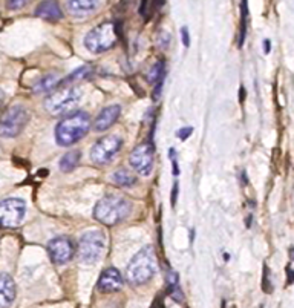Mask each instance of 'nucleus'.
<instances>
[{"label":"nucleus","mask_w":294,"mask_h":308,"mask_svg":"<svg viewBox=\"0 0 294 308\" xmlns=\"http://www.w3.org/2000/svg\"><path fill=\"white\" fill-rule=\"evenodd\" d=\"M83 97V92L75 86H64L59 90H55L51 94L46 101H44V108L52 115H62V113H67L74 110L78 105H80Z\"/></svg>","instance_id":"20e7f679"},{"label":"nucleus","mask_w":294,"mask_h":308,"mask_svg":"<svg viewBox=\"0 0 294 308\" xmlns=\"http://www.w3.org/2000/svg\"><path fill=\"white\" fill-rule=\"evenodd\" d=\"M164 62L160 60V62H156L152 67H150V71H149V75H147V80L152 83V85H156L158 82H161V80L164 78Z\"/></svg>","instance_id":"aec40b11"},{"label":"nucleus","mask_w":294,"mask_h":308,"mask_svg":"<svg viewBox=\"0 0 294 308\" xmlns=\"http://www.w3.org/2000/svg\"><path fill=\"white\" fill-rule=\"evenodd\" d=\"M112 181H114L115 184L121 186V187H132V186L137 184L138 179L133 175V172L121 167V169L115 170V172L112 174Z\"/></svg>","instance_id":"a211bd4d"},{"label":"nucleus","mask_w":294,"mask_h":308,"mask_svg":"<svg viewBox=\"0 0 294 308\" xmlns=\"http://www.w3.org/2000/svg\"><path fill=\"white\" fill-rule=\"evenodd\" d=\"M117 43V31L114 23H101L90 29L84 37V46L92 54H101Z\"/></svg>","instance_id":"423d86ee"},{"label":"nucleus","mask_w":294,"mask_h":308,"mask_svg":"<svg viewBox=\"0 0 294 308\" xmlns=\"http://www.w3.org/2000/svg\"><path fill=\"white\" fill-rule=\"evenodd\" d=\"M3 101H5V94H3V90H0V108H2Z\"/></svg>","instance_id":"c756f323"},{"label":"nucleus","mask_w":294,"mask_h":308,"mask_svg":"<svg viewBox=\"0 0 294 308\" xmlns=\"http://www.w3.org/2000/svg\"><path fill=\"white\" fill-rule=\"evenodd\" d=\"M123 287V276L117 268H107L101 273V276L98 279V290L110 293V291H117Z\"/></svg>","instance_id":"ddd939ff"},{"label":"nucleus","mask_w":294,"mask_h":308,"mask_svg":"<svg viewBox=\"0 0 294 308\" xmlns=\"http://www.w3.org/2000/svg\"><path fill=\"white\" fill-rule=\"evenodd\" d=\"M181 34H183V43H184V46L189 48L190 46V40H189V32H187V28H183L181 29Z\"/></svg>","instance_id":"a878e982"},{"label":"nucleus","mask_w":294,"mask_h":308,"mask_svg":"<svg viewBox=\"0 0 294 308\" xmlns=\"http://www.w3.org/2000/svg\"><path fill=\"white\" fill-rule=\"evenodd\" d=\"M29 120V112L23 105H13L0 118V136L14 138L25 129Z\"/></svg>","instance_id":"0eeeda50"},{"label":"nucleus","mask_w":294,"mask_h":308,"mask_svg":"<svg viewBox=\"0 0 294 308\" xmlns=\"http://www.w3.org/2000/svg\"><path fill=\"white\" fill-rule=\"evenodd\" d=\"M106 250V236L100 230L86 232L78 242V256L83 264H97Z\"/></svg>","instance_id":"39448f33"},{"label":"nucleus","mask_w":294,"mask_h":308,"mask_svg":"<svg viewBox=\"0 0 294 308\" xmlns=\"http://www.w3.org/2000/svg\"><path fill=\"white\" fill-rule=\"evenodd\" d=\"M156 255L152 245L141 248L129 262L126 276L132 284H144L156 273Z\"/></svg>","instance_id":"7ed1b4c3"},{"label":"nucleus","mask_w":294,"mask_h":308,"mask_svg":"<svg viewBox=\"0 0 294 308\" xmlns=\"http://www.w3.org/2000/svg\"><path fill=\"white\" fill-rule=\"evenodd\" d=\"M100 2L101 0H66V6L69 13L75 16H83V14L94 13L98 8Z\"/></svg>","instance_id":"dca6fc26"},{"label":"nucleus","mask_w":294,"mask_h":308,"mask_svg":"<svg viewBox=\"0 0 294 308\" xmlns=\"http://www.w3.org/2000/svg\"><path fill=\"white\" fill-rule=\"evenodd\" d=\"M153 147L150 144H140L132 151L129 161L130 166L143 176H149L153 169Z\"/></svg>","instance_id":"9d476101"},{"label":"nucleus","mask_w":294,"mask_h":308,"mask_svg":"<svg viewBox=\"0 0 294 308\" xmlns=\"http://www.w3.org/2000/svg\"><path fill=\"white\" fill-rule=\"evenodd\" d=\"M123 140L120 135H106L98 140L90 149V159L97 164H107L121 151Z\"/></svg>","instance_id":"6e6552de"},{"label":"nucleus","mask_w":294,"mask_h":308,"mask_svg":"<svg viewBox=\"0 0 294 308\" xmlns=\"http://www.w3.org/2000/svg\"><path fill=\"white\" fill-rule=\"evenodd\" d=\"M82 159V152L80 151H69L67 154L63 155V158L60 159V169L63 170V172H71V170H74L78 163H80Z\"/></svg>","instance_id":"6ab92c4d"},{"label":"nucleus","mask_w":294,"mask_h":308,"mask_svg":"<svg viewBox=\"0 0 294 308\" xmlns=\"http://www.w3.org/2000/svg\"><path fill=\"white\" fill-rule=\"evenodd\" d=\"M26 215V204L20 198L0 201V227H19Z\"/></svg>","instance_id":"1a4fd4ad"},{"label":"nucleus","mask_w":294,"mask_h":308,"mask_svg":"<svg viewBox=\"0 0 294 308\" xmlns=\"http://www.w3.org/2000/svg\"><path fill=\"white\" fill-rule=\"evenodd\" d=\"M29 3V0H6L8 9H21Z\"/></svg>","instance_id":"5701e85b"},{"label":"nucleus","mask_w":294,"mask_h":308,"mask_svg":"<svg viewBox=\"0 0 294 308\" xmlns=\"http://www.w3.org/2000/svg\"><path fill=\"white\" fill-rule=\"evenodd\" d=\"M191 132H193V129H191V128H183V129H179L178 132H176V136H178V138H181V140H186V138H189V136H190V133Z\"/></svg>","instance_id":"393cba45"},{"label":"nucleus","mask_w":294,"mask_h":308,"mask_svg":"<svg viewBox=\"0 0 294 308\" xmlns=\"http://www.w3.org/2000/svg\"><path fill=\"white\" fill-rule=\"evenodd\" d=\"M121 113V106L118 105H110L107 108H105L98 113V117L94 121V129L98 132H105L109 128H112L115 124V121L118 120Z\"/></svg>","instance_id":"f8f14e48"},{"label":"nucleus","mask_w":294,"mask_h":308,"mask_svg":"<svg viewBox=\"0 0 294 308\" xmlns=\"http://www.w3.org/2000/svg\"><path fill=\"white\" fill-rule=\"evenodd\" d=\"M287 275H288V284H293L294 282V270L287 267Z\"/></svg>","instance_id":"bb28decb"},{"label":"nucleus","mask_w":294,"mask_h":308,"mask_svg":"<svg viewBox=\"0 0 294 308\" xmlns=\"http://www.w3.org/2000/svg\"><path fill=\"white\" fill-rule=\"evenodd\" d=\"M244 100V88H241V101Z\"/></svg>","instance_id":"473e14b6"},{"label":"nucleus","mask_w":294,"mask_h":308,"mask_svg":"<svg viewBox=\"0 0 294 308\" xmlns=\"http://www.w3.org/2000/svg\"><path fill=\"white\" fill-rule=\"evenodd\" d=\"M252 220H253V216L250 215V216L247 218V227H252Z\"/></svg>","instance_id":"7c9ffc66"},{"label":"nucleus","mask_w":294,"mask_h":308,"mask_svg":"<svg viewBox=\"0 0 294 308\" xmlns=\"http://www.w3.org/2000/svg\"><path fill=\"white\" fill-rule=\"evenodd\" d=\"M170 294H172V298L175 299V301H178V302H183V293H181V290H179V287H178V284H175V285H170Z\"/></svg>","instance_id":"b1692460"},{"label":"nucleus","mask_w":294,"mask_h":308,"mask_svg":"<svg viewBox=\"0 0 294 308\" xmlns=\"http://www.w3.org/2000/svg\"><path fill=\"white\" fill-rule=\"evenodd\" d=\"M16 299V284L9 275L0 273V308H9Z\"/></svg>","instance_id":"4468645a"},{"label":"nucleus","mask_w":294,"mask_h":308,"mask_svg":"<svg viewBox=\"0 0 294 308\" xmlns=\"http://www.w3.org/2000/svg\"><path fill=\"white\" fill-rule=\"evenodd\" d=\"M270 51H271V43H270L268 39H265L264 40V52L265 54H270Z\"/></svg>","instance_id":"cd10ccee"},{"label":"nucleus","mask_w":294,"mask_h":308,"mask_svg":"<svg viewBox=\"0 0 294 308\" xmlns=\"http://www.w3.org/2000/svg\"><path fill=\"white\" fill-rule=\"evenodd\" d=\"M36 16L43 20L57 22L63 17V13H62L60 5L55 2V0H44V2H42L36 8Z\"/></svg>","instance_id":"2eb2a0df"},{"label":"nucleus","mask_w":294,"mask_h":308,"mask_svg":"<svg viewBox=\"0 0 294 308\" xmlns=\"http://www.w3.org/2000/svg\"><path fill=\"white\" fill-rule=\"evenodd\" d=\"M290 256H291V259L294 261V248H291V250H290Z\"/></svg>","instance_id":"2f4dec72"},{"label":"nucleus","mask_w":294,"mask_h":308,"mask_svg":"<svg viewBox=\"0 0 294 308\" xmlns=\"http://www.w3.org/2000/svg\"><path fill=\"white\" fill-rule=\"evenodd\" d=\"M90 67L89 66H83V67H80V69H77V71H74L69 77L66 78V82H77V80H84V78H87L89 75H90Z\"/></svg>","instance_id":"4be33fe9"},{"label":"nucleus","mask_w":294,"mask_h":308,"mask_svg":"<svg viewBox=\"0 0 294 308\" xmlns=\"http://www.w3.org/2000/svg\"><path fill=\"white\" fill-rule=\"evenodd\" d=\"M60 85H62V77L59 74H48V75L42 77L39 82L34 85L32 89L36 94H46V92L54 90Z\"/></svg>","instance_id":"f3484780"},{"label":"nucleus","mask_w":294,"mask_h":308,"mask_svg":"<svg viewBox=\"0 0 294 308\" xmlns=\"http://www.w3.org/2000/svg\"><path fill=\"white\" fill-rule=\"evenodd\" d=\"M241 32H239V42H237V44H239V48L244 44L245 42V36H247V19H248V3L247 0H242L241 3Z\"/></svg>","instance_id":"412c9836"},{"label":"nucleus","mask_w":294,"mask_h":308,"mask_svg":"<svg viewBox=\"0 0 294 308\" xmlns=\"http://www.w3.org/2000/svg\"><path fill=\"white\" fill-rule=\"evenodd\" d=\"M90 129V118L86 112L77 110L62 120L55 129V138L60 146H71L80 141Z\"/></svg>","instance_id":"f03ea898"},{"label":"nucleus","mask_w":294,"mask_h":308,"mask_svg":"<svg viewBox=\"0 0 294 308\" xmlns=\"http://www.w3.org/2000/svg\"><path fill=\"white\" fill-rule=\"evenodd\" d=\"M48 253L54 264H66V262H69L74 258L75 245L69 238L59 236L49 241Z\"/></svg>","instance_id":"9b49d317"},{"label":"nucleus","mask_w":294,"mask_h":308,"mask_svg":"<svg viewBox=\"0 0 294 308\" xmlns=\"http://www.w3.org/2000/svg\"><path fill=\"white\" fill-rule=\"evenodd\" d=\"M130 210H132V204L129 199L117 195H107L97 202L94 209V216L101 224L114 225L117 222H121L123 220H126Z\"/></svg>","instance_id":"f257e3e1"},{"label":"nucleus","mask_w":294,"mask_h":308,"mask_svg":"<svg viewBox=\"0 0 294 308\" xmlns=\"http://www.w3.org/2000/svg\"><path fill=\"white\" fill-rule=\"evenodd\" d=\"M176 192H178V184L173 186V192H172V205H175V202H176Z\"/></svg>","instance_id":"c85d7f7f"}]
</instances>
